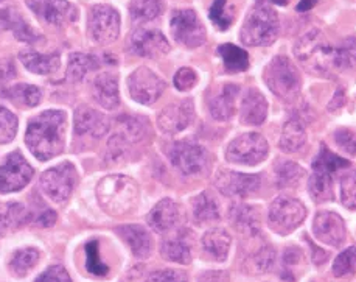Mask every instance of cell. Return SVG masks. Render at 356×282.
Listing matches in <instances>:
<instances>
[{
	"mask_svg": "<svg viewBox=\"0 0 356 282\" xmlns=\"http://www.w3.org/2000/svg\"><path fill=\"white\" fill-rule=\"evenodd\" d=\"M218 55L221 56L224 68L230 74H238L249 69V55L245 49L234 44H222L218 47Z\"/></svg>",
	"mask_w": 356,
	"mask_h": 282,
	"instance_id": "836d02e7",
	"label": "cell"
},
{
	"mask_svg": "<svg viewBox=\"0 0 356 282\" xmlns=\"http://www.w3.org/2000/svg\"><path fill=\"white\" fill-rule=\"evenodd\" d=\"M197 282H229V273L222 270H212L201 274Z\"/></svg>",
	"mask_w": 356,
	"mask_h": 282,
	"instance_id": "f5cc1de1",
	"label": "cell"
},
{
	"mask_svg": "<svg viewBox=\"0 0 356 282\" xmlns=\"http://www.w3.org/2000/svg\"><path fill=\"white\" fill-rule=\"evenodd\" d=\"M261 3H275V5H282V6H286L289 0H260Z\"/></svg>",
	"mask_w": 356,
	"mask_h": 282,
	"instance_id": "680465c9",
	"label": "cell"
},
{
	"mask_svg": "<svg viewBox=\"0 0 356 282\" xmlns=\"http://www.w3.org/2000/svg\"><path fill=\"white\" fill-rule=\"evenodd\" d=\"M307 146V131L303 123L298 119H291L282 130L279 147L285 153H298Z\"/></svg>",
	"mask_w": 356,
	"mask_h": 282,
	"instance_id": "f546056e",
	"label": "cell"
},
{
	"mask_svg": "<svg viewBox=\"0 0 356 282\" xmlns=\"http://www.w3.org/2000/svg\"><path fill=\"white\" fill-rule=\"evenodd\" d=\"M109 130V120L88 104H81L75 111V131L76 134H88L92 137H103Z\"/></svg>",
	"mask_w": 356,
	"mask_h": 282,
	"instance_id": "7402d4cb",
	"label": "cell"
},
{
	"mask_svg": "<svg viewBox=\"0 0 356 282\" xmlns=\"http://www.w3.org/2000/svg\"><path fill=\"white\" fill-rule=\"evenodd\" d=\"M175 41L187 49H196L206 42V29L193 10H175L170 19Z\"/></svg>",
	"mask_w": 356,
	"mask_h": 282,
	"instance_id": "30bf717a",
	"label": "cell"
},
{
	"mask_svg": "<svg viewBox=\"0 0 356 282\" xmlns=\"http://www.w3.org/2000/svg\"><path fill=\"white\" fill-rule=\"evenodd\" d=\"M35 282H72L67 270L61 265L49 267Z\"/></svg>",
	"mask_w": 356,
	"mask_h": 282,
	"instance_id": "816d5d0a",
	"label": "cell"
},
{
	"mask_svg": "<svg viewBox=\"0 0 356 282\" xmlns=\"http://www.w3.org/2000/svg\"><path fill=\"white\" fill-rule=\"evenodd\" d=\"M17 133V117L10 109L0 107V143H10Z\"/></svg>",
	"mask_w": 356,
	"mask_h": 282,
	"instance_id": "bcb514c9",
	"label": "cell"
},
{
	"mask_svg": "<svg viewBox=\"0 0 356 282\" xmlns=\"http://www.w3.org/2000/svg\"><path fill=\"white\" fill-rule=\"evenodd\" d=\"M131 21L134 24H145L154 21L163 13L162 0H133L129 6Z\"/></svg>",
	"mask_w": 356,
	"mask_h": 282,
	"instance_id": "8d00e7d4",
	"label": "cell"
},
{
	"mask_svg": "<svg viewBox=\"0 0 356 282\" xmlns=\"http://www.w3.org/2000/svg\"><path fill=\"white\" fill-rule=\"evenodd\" d=\"M117 234L124 240L137 259H147L153 253V237L140 225H124L117 228Z\"/></svg>",
	"mask_w": 356,
	"mask_h": 282,
	"instance_id": "cb8c5ba5",
	"label": "cell"
},
{
	"mask_svg": "<svg viewBox=\"0 0 356 282\" xmlns=\"http://www.w3.org/2000/svg\"><path fill=\"white\" fill-rule=\"evenodd\" d=\"M344 103H346L344 89H338V91H336L334 97L332 98V102H330V104H328V109L330 111H336V109H339V108L344 107Z\"/></svg>",
	"mask_w": 356,
	"mask_h": 282,
	"instance_id": "11a10c76",
	"label": "cell"
},
{
	"mask_svg": "<svg viewBox=\"0 0 356 282\" xmlns=\"http://www.w3.org/2000/svg\"><path fill=\"white\" fill-rule=\"evenodd\" d=\"M269 146L260 133H245L229 143L226 159L240 166H257L268 157Z\"/></svg>",
	"mask_w": 356,
	"mask_h": 282,
	"instance_id": "ba28073f",
	"label": "cell"
},
{
	"mask_svg": "<svg viewBox=\"0 0 356 282\" xmlns=\"http://www.w3.org/2000/svg\"><path fill=\"white\" fill-rule=\"evenodd\" d=\"M195 108L192 100H182L165 107L157 116V127L165 134H177L193 122Z\"/></svg>",
	"mask_w": 356,
	"mask_h": 282,
	"instance_id": "d6986e66",
	"label": "cell"
},
{
	"mask_svg": "<svg viewBox=\"0 0 356 282\" xmlns=\"http://www.w3.org/2000/svg\"><path fill=\"white\" fill-rule=\"evenodd\" d=\"M307 219V207L302 201L282 195L271 203L268 212V225L274 233L286 235L299 228Z\"/></svg>",
	"mask_w": 356,
	"mask_h": 282,
	"instance_id": "52a82bcc",
	"label": "cell"
},
{
	"mask_svg": "<svg viewBox=\"0 0 356 282\" xmlns=\"http://www.w3.org/2000/svg\"><path fill=\"white\" fill-rule=\"evenodd\" d=\"M161 254L165 260L175 264L187 265L192 262V244H190L187 231H176L165 239L161 245Z\"/></svg>",
	"mask_w": 356,
	"mask_h": 282,
	"instance_id": "d4e9b609",
	"label": "cell"
},
{
	"mask_svg": "<svg viewBox=\"0 0 356 282\" xmlns=\"http://www.w3.org/2000/svg\"><path fill=\"white\" fill-rule=\"evenodd\" d=\"M336 70L356 68V39H347L334 50Z\"/></svg>",
	"mask_w": 356,
	"mask_h": 282,
	"instance_id": "b9f144b4",
	"label": "cell"
},
{
	"mask_svg": "<svg viewBox=\"0 0 356 282\" xmlns=\"http://www.w3.org/2000/svg\"><path fill=\"white\" fill-rule=\"evenodd\" d=\"M39 260V251L35 248H24L19 250L10 260V270L17 278H24L35 268Z\"/></svg>",
	"mask_w": 356,
	"mask_h": 282,
	"instance_id": "f35d334b",
	"label": "cell"
},
{
	"mask_svg": "<svg viewBox=\"0 0 356 282\" xmlns=\"http://www.w3.org/2000/svg\"><path fill=\"white\" fill-rule=\"evenodd\" d=\"M0 25L11 30L15 33V36L24 42L33 44V42H38L39 39H42V36L39 35V33H36L35 29H33L27 21H24L22 15L17 10L8 8V10L0 11Z\"/></svg>",
	"mask_w": 356,
	"mask_h": 282,
	"instance_id": "f1b7e54d",
	"label": "cell"
},
{
	"mask_svg": "<svg viewBox=\"0 0 356 282\" xmlns=\"http://www.w3.org/2000/svg\"><path fill=\"white\" fill-rule=\"evenodd\" d=\"M209 17L216 29L226 31L235 21V13L229 8L227 0H213L209 11Z\"/></svg>",
	"mask_w": 356,
	"mask_h": 282,
	"instance_id": "60d3db41",
	"label": "cell"
},
{
	"mask_svg": "<svg viewBox=\"0 0 356 282\" xmlns=\"http://www.w3.org/2000/svg\"><path fill=\"white\" fill-rule=\"evenodd\" d=\"M341 201L347 209L356 211V170H350L341 178Z\"/></svg>",
	"mask_w": 356,
	"mask_h": 282,
	"instance_id": "f6af8a7d",
	"label": "cell"
},
{
	"mask_svg": "<svg viewBox=\"0 0 356 282\" xmlns=\"http://www.w3.org/2000/svg\"><path fill=\"white\" fill-rule=\"evenodd\" d=\"M128 89L133 100L140 104H153L165 91V81L148 68H138L128 78Z\"/></svg>",
	"mask_w": 356,
	"mask_h": 282,
	"instance_id": "5bb4252c",
	"label": "cell"
},
{
	"mask_svg": "<svg viewBox=\"0 0 356 282\" xmlns=\"http://www.w3.org/2000/svg\"><path fill=\"white\" fill-rule=\"evenodd\" d=\"M86 268L88 272L95 274V276H106L109 268L103 264L100 259V251H98V242L90 240L86 244Z\"/></svg>",
	"mask_w": 356,
	"mask_h": 282,
	"instance_id": "ee69618b",
	"label": "cell"
},
{
	"mask_svg": "<svg viewBox=\"0 0 356 282\" xmlns=\"http://www.w3.org/2000/svg\"><path fill=\"white\" fill-rule=\"evenodd\" d=\"M263 80L275 97L286 103L294 102L302 88V78L298 68L288 56L283 55H277L269 61L263 72Z\"/></svg>",
	"mask_w": 356,
	"mask_h": 282,
	"instance_id": "8992f818",
	"label": "cell"
},
{
	"mask_svg": "<svg viewBox=\"0 0 356 282\" xmlns=\"http://www.w3.org/2000/svg\"><path fill=\"white\" fill-rule=\"evenodd\" d=\"M307 242H308L309 248H312V258H313L314 264H316V265L325 264V262L328 260V253L322 250V248H319L318 245L314 244V242H312L308 237H307Z\"/></svg>",
	"mask_w": 356,
	"mask_h": 282,
	"instance_id": "db71d44e",
	"label": "cell"
},
{
	"mask_svg": "<svg viewBox=\"0 0 356 282\" xmlns=\"http://www.w3.org/2000/svg\"><path fill=\"white\" fill-rule=\"evenodd\" d=\"M313 172L308 178V190L316 203H327L334 198L333 176L342 169L350 167V162L344 157L332 153L325 143L321 146V152L313 161Z\"/></svg>",
	"mask_w": 356,
	"mask_h": 282,
	"instance_id": "5b68a950",
	"label": "cell"
},
{
	"mask_svg": "<svg viewBox=\"0 0 356 282\" xmlns=\"http://www.w3.org/2000/svg\"><path fill=\"white\" fill-rule=\"evenodd\" d=\"M0 2H3V0H0Z\"/></svg>",
	"mask_w": 356,
	"mask_h": 282,
	"instance_id": "91938a15",
	"label": "cell"
},
{
	"mask_svg": "<svg viewBox=\"0 0 356 282\" xmlns=\"http://www.w3.org/2000/svg\"><path fill=\"white\" fill-rule=\"evenodd\" d=\"M170 162L182 175H197L207 166L209 153L202 146L192 141L175 142L168 150Z\"/></svg>",
	"mask_w": 356,
	"mask_h": 282,
	"instance_id": "7c38bea8",
	"label": "cell"
},
{
	"mask_svg": "<svg viewBox=\"0 0 356 282\" xmlns=\"http://www.w3.org/2000/svg\"><path fill=\"white\" fill-rule=\"evenodd\" d=\"M78 185V173L70 162L47 170L41 176V187L51 201L64 203L70 198Z\"/></svg>",
	"mask_w": 356,
	"mask_h": 282,
	"instance_id": "8fae6325",
	"label": "cell"
},
{
	"mask_svg": "<svg viewBox=\"0 0 356 282\" xmlns=\"http://www.w3.org/2000/svg\"><path fill=\"white\" fill-rule=\"evenodd\" d=\"M92 95L95 102L104 109H115L120 104V95H118V81L114 74L103 72L95 77L92 83Z\"/></svg>",
	"mask_w": 356,
	"mask_h": 282,
	"instance_id": "484cf974",
	"label": "cell"
},
{
	"mask_svg": "<svg viewBox=\"0 0 356 282\" xmlns=\"http://www.w3.org/2000/svg\"><path fill=\"white\" fill-rule=\"evenodd\" d=\"M303 176H305V170L298 162L282 159L275 164V181L280 190L298 189Z\"/></svg>",
	"mask_w": 356,
	"mask_h": 282,
	"instance_id": "4dcf8cb0",
	"label": "cell"
},
{
	"mask_svg": "<svg viewBox=\"0 0 356 282\" xmlns=\"http://www.w3.org/2000/svg\"><path fill=\"white\" fill-rule=\"evenodd\" d=\"M173 81L177 91H190L197 83V75L193 69L181 68L176 72Z\"/></svg>",
	"mask_w": 356,
	"mask_h": 282,
	"instance_id": "681fc988",
	"label": "cell"
},
{
	"mask_svg": "<svg viewBox=\"0 0 356 282\" xmlns=\"http://www.w3.org/2000/svg\"><path fill=\"white\" fill-rule=\"evenodd\" d=\"M129 50L137 56L157 60V58H162L168 54L170 42L159 30L137 29L131 35Z\"/></svg>",
	"mask_w": 356,
	"mask_h": 282,
	"instance_id": "e0dca14e",
	"label": "cell"
},
{
	"mask_svg": "<svg viewBox=\"0 0 356 282\" xmlns=\"http://www.w3.org/2000/svg\"><path fill=\"white\" fill-rule=\"evenodd\" d=\"M229 219L236 231L257 237L261 231V209L250 205L236 203L229 211Z\"/></svg>",
	"mask_w": 356,
	"mask_h": 282,
	"instance_id": "44dd1931",
	"label": "cell"
},
{
	"mask_svg": "<svg viewBox=\"0 0 356 282\" xmlns=\"http://www.w3.org/2000/svg\"><path fill=\"white\" fill-rule=\"evenodd\" d=\"M182 214L181 207L173 200L165 198L151 209L148 214V225L157 234H168L175 231V228L181 223Z\"/></svg>",
	"mask_w": 356,
	"mask_h": 282,
	"instance_id": "ffe728a7",
	"label": "cell"
},
{
	"mask_svg": "<svg viewBox=\"0 0 356 282\" xmlns=\"http://www.w3.org/2000/svg\"><path fill=\"white\" fill-rule=\"evenodd\" d=\"M268 117V102L259 89H249L243 97L240 120L243 125L259 127Z\"/></svg>",
	"mask_w": 356,
	"mask_h": 282,
	"instance_id": "603a6c76",
	"label": "cell"
},
{
	"mask_svg": "<svg viewBox=\"0 0 356 282\" xmlns=\"http://www.w3.org/2000/svg\"><path fill=\"white\" fill-rule=\"evenodd\" d=\"M333 274L336 278L347 276L356 272V246H348L347 250L338 254L333 262Z\"/></svg>",
	"mask_w": 356,
	"mask_h": 282,
	"instance_id": "7bdbcfd3",
	"label": "cell"
},
{
	"mask_svg": "<svg viewBox=\"0 0 356 282\" xmlns=\"http://www.w3.org/2000/svg\"><path fill=\"white\" fill-rule=\"evenodd\" d=\"M240 93L236 84H224L221 91L210 100L209 109L215 120L226 122L235 114V100Z\"/></svg>",
	"mask_w": 356,
	"mask_h": 282,
	"instance_id": "4316f807",
	"label": "cell"
},
{
	"mask_svg": "<svg viewBox=\"0 0 356 282\" xmlns=\"http://www.w3.org/2000/svg\"><path fill=\"white\" fill-rule=\"evenodd\" d=\"M97 198L104 212L112 217H124L136 211L138 205V186L129 176L111 175L98 185Z\"/></svg>",
	"mask_w": 356,
	"mask_h": 282,
	"instance_id": "7a4b0ae2",
	"label": "cell"
},
{
	"mask_svg": "<svg viewBox=\"0 0 356 282\" xmlns=\"http://www.w3.org/2000/svg\"><path fill=\"white\" fill-rule=\"evenodd\" d=\"M100 64V60L97 56L86 55V54H72L69 56L67 65V80L72 83H78L84 80V77L95 70Z\"/></svg>",
	"mask_w": 356,
	"mask_h": 282,
	"instance_id": "d590c367",
	"label": "cell"
},
{
	"mask_svg": "<svg viewBox=\"0 0 356 282\" xmlns=\"http://www.w3.org/2000/svg\"><path fill=\"white\" fill-rule=\"evenodd\" d=\"M88 31L92 42L112 44L120 35V15L108 5H94L89 11Z\"/></svg>",
	"mask_w": 356,
	"mask_h": 282,
	"instance_id": "9c48e42d",
	"label": "cell"
},
{
	"mask_svg": "<svg viewBox=\"0 0 356 282\" xmlns=\"http://www.w3.org/2000/svg\"><path fill=\"white\" fill-rule=\"evenodd\" d=\"M275 264V250L271 245H263L254 254L249 256L248 267L254 274L271 272Z\"/></svg>",
	"mask_w": 356,
	"mask_h": 282,
	"instance_id": "ab89813d",
	"label": "cell"
},
{
	"mask_svg": "<svg viewBox=\"0 0 356 282\" xmlns=\"http://www.w3.org/2000/svg\"><path fill=\"white\" fill-rule=\"evenodd\" d=\"M22 64L27 68L33 74L38 75H50L55 74L59 69V55L51 54V55H42L36 54V52H22L21 55Z\"/></svg>",
	"mask_w": 356,
	"mask_h": 282,
	"instance_id": "d6a6232c",
	"label": "cell"
},
{
	"mask_svg": "<svg viewBox=\"0 0 356 282\" xmlns=\"http://www.w3.org/2000/svg\"><path fill=\"white\" fill-rule=\"evenodd\" d=\"M314 237L325 245L339 248L346 242V223L341 215L330 211H319L313 221Z\"/></svg>",
	"mask_w": 356,
	"mask_h": 282,
	"instance_id": "ac0fdd59",
	"label": "cell"
},
{
	"mask_svg": "<svg viewBox=\"0 0 356 282\" xmlns=\"http://www.w3.org/2000/svg\"><path fill=\"white\" fill-rule=\"evenodd\" d=\"M336 47L328 42L324 33L318 29L305 33L294 45V55L305 68L316 75L330 77L336 70Z\"/></svg>",
	"mask_w": 356,
	"mask_h": 282,
	"instance_id": "3957f363",
	"label": "cell"
},
{
	"mask_svg": "<svg viewBox=\"0 0 356 282\" xmlns=\"http://www.w3.org/2000/svg\"><path fill=\"white\" fill-rule=\"evenodd\" d=\"M33 176V169L19 152H13L0 164V194H11L24 189Z\"/></svg>",
	"mask_w": 356,
	"mask_h": 282,
	"instance_id": "9a60e30c",
	"label": "cell"
},
{
	"mask_svg": "<svg viewBox=\"0 0 356 282\" xmlns=\"http://www.w3.org/2000/svg\"><path fill=\"white\" fill-rule=\"evenodd\" d=\"M303 270H305V253L299 246H288L282 256V279L285 282H298Z\"/></svg>",
	"mask_w": 356,
	"mask_h": 282,
	"instance_id": "1f68e13d",
	"label": "cell"
},
{
	"mask_svg": "<svg viewBox=\"0 0 356 282\" xmlns=\"http://www.w3.org/2000/svg\"><path fill=\"white\" fill-rule=\"evenodd\" d=\"M65 114L63 111H44L29 122L25 143L39 161H49L63 153Z\"/></svg>",
	"mask_w": 356,
	"mask_h": 282,
	"instance_id": "6da1fadb",
	"label": "cell"
},
{
	"mask_svg": "<svg viewBox=\"0 0 356 282\" xmlns=\"http://www.w3.org/2000/svg\"><path fill=\"white\" fill-rule=\"evenodd\" d=\"M147 282H188V279L181 270H159L151 273Z\"/></svg>",
	"mask_w": 356,
	"mask_h": 282,
	"instance_id": "f907efd6",
	"label": "cell"
},
{
	"mask_svg": "<svg viewBox=\"0 0 356 282\" xmlns=\"http://www.w3.org/2000/svg\"><path fill=\"white\" fill-rule=\"evenodd\" d=\"M5 97L8 98V100L15 102L17 107L35 108L36 104L41 102L42 93L41 89L31 86V84H15V86L6 91Z\"/></svg>",
	"mask_w": 356,
	"mask_h": 282,
	"instance_id": "74e56055",
	"label": "cell"
},
{
	"mask_svg": "<svg viewBox=\"0 0 356 282\" xmlns=\"http://www.w3.org/2000/svg\"><path fill=\"white\" fill-rule=\"evenodd\" d=\"M333 139L342 152L350 156H356V131L350 128H339L334 131Z\"/></svg>",
	"mask_w": 356,
	"mask_h": 282,
	"instance_id": "c3c4849f",
	"label": "cell"
},
{
	"mask_svg": "<svg viewBox=\"0 0 356 282\" xmlns=\"http://www.w3.org/2000/svg\"><path fill=\"white\" fill-rule=\"evenodd\" d=\"M316 3H318V0H300V3L298 5V11L312 10Z\"/></svg>",
	"mask_w": 356,
	"mask_h": 282,
	"instance_id": "6f0895ef",
	"label": "cell"
},
{
	"mask_svg": "<svg viewBox=\"0 0 356 282\" xmlns=\"http://www.w3.org/2000/svg\"><path fill=\"white\" fill-rule=\"evenodd\" d=\"M280 21L277 11L271 5L259 2L249 10L243 22L240 39L249 47H266L279 36Z\"/></svg>",
	"mask_w": 356,
	"mask_h": 282,
	"instance_id": "277c9868",
	"label": "cell"
},
{
	"mask_svg": "<svg viewBox=\"0 0 356 282\" xmlns=\"http://www.w3.org/2000/svg\"><path fill=\"white\" fill-rule=\"evenodd\" d=\"M202 250L210 259L216 262H224L227 259L230 245H232V237H230L227 231L220 228L209 229V231L202 235L201 240Z\"/></svg>",
	"mask_w": 356,
	"mask_h": 282,
	"instance_id": "83f0119b",
	"label": "cell"
},
{
	"mask_svg": "<svg viewBox=\"0 0 356 282\" xmlns=\"http://www.w3.org/2000/svg\"><path fill=\"white\" fill-rule=\"evenodd\" d=\"M122 136L129 142H138L143 139L147 128H145V122L138 117H128L124 116L122 119Z\"/></svg>",
	"mask_w": 356,
	"mask_h": 282,
	"instance_id": "7dc6e473",
	"label": "cell"
},
{
	"mask_svg": "<svg viewBox=\"0 0 356 282\" xmlns=\"http://www.w3.org/2000/svg\"><path fill=\"white\" fill-rule=\"evenodd\" d=\"M25 2L44 22L58 27L75 22L78 19V10L67 0H25Z\"/></svg>",
	"mask_w": 356,
	"mask_h": 282,
	"instance_id": "2e32d148",
	"label": "cell"
},
{
	"mask_svg": "<svg viewBox=\"0 0 356 282\" xmlns=\"http://www.w3.org/2000/svg\"><path fill=\"white\" fill-rule=\"evenodd\" d=\"M215 187L224 196L230 198H248L259 192L261 187V175H249L234 172V170H220L215 176Z\"/></svg>",
	"mask_w": 356,
	"mask_h": 282,
	"instance_id": "4fadbf2b",
	"label": "cell"
},
{
	"mask_svg": "<svg viewBox=\"0 0 356 282\" xmlns=\"http://www.w3.org/2000/svg\"><path fill=\"white\" fill-rule=\"evenodd\" d=\"M193 206V217L200 225H207V223L220 220V206L212 195L202 192L195 196L192 201Z\"/></svg>",
	"mask_w": 356,
	"mask_h": 282,
	"instance_id": "e575fe53",
	"label": "cell"
},
{
	"mask_svg": "<svg viewBox=\"0 0 356 282\" xmlns=\"http://www.w3.org/2000/svg\"><path fill=\"white\" fill-rule=\"evenodd\" d=\"M38 220H39V223H41V225H44L45 228H49L51 225H55L56 214L54 211H47V212H44Z\"/></svg>",
	"mask_w": 356,
	"mask_h": 282,
	"instance_id": "9f6ffc18",
	"label": "cell"
}]
</instances>
